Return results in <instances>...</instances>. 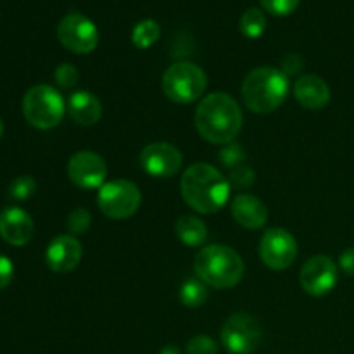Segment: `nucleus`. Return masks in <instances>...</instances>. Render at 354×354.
Listing matches in <instances>:
<instances>
[{"instance_id": "obj_1", "label": "nucleus", "mask_w": 354, "mask_h": 354, "mask_svg": "<svg viewBox=\"0 0 354 354\" xmlns=\"http://www.w3.org/2000/svg\"><path fill=\"white\" fill-rule=\"evenodd\" d=\"M242 109L237 100L225 92L204 97L196 109V128L204 140L216 145L235 142L242 128Z\"/></svg>"}, {"instance_id": "obj_2", "label": "nucleus", "mask_w": 354, "mask_h": 354, "mask_svg": "<svg viewBox=\"0 0 354 354\" xmlns=\"http://www.w3.org/2000/svg\"><path fill=\"white\" fill-rule=\"evenodd\" d=\"M183 201L201 214H213L220 211L230 199V182L214 166L196 162L183 171Z\"/></svg>"}, {"instance_id": "obj_3", "label": "nucleus", "mask_w": 354, "mask_h": 354, "mask_svg": "<svg viewBox=\"0 0 354 354\" xmlns=\"http://www.w3.org/2000/svg\"><path fill=\"white\" fill-rule=\"evenodd\" d=\"M242 100L251 113L270 114L279 109L289 92V82L282 69L272 66L256 68L242 83Z\"/></svg>"}, {"instance_id": "obj_4", "label": "nucleus", "mask_w": 354, "mask_h": 354, "mask_svg": "<svg viewBox=\"0 0 354 354\" xmlns=\"http://www.w3.org/2000/svg\"><path fill=\"white\" fill-rule=\"evenodd\" d=\"M194 270L199 280L213 289H232L244 277V261L241 254L228 245H207L196 254Z\"/></svg>"}, {"instance_id": "obj_5", "label": "nucleus", "mask_w": 354, "mask_h": 354, "mask_svg": "<svg viewBox=\"0 0 354 354\" xmlns=\"http://www.w3.org/2000/svg\"><path fill=\"white\" fill-rule=\"evenodd\" d=\"M66 102L61 93L50 85H35L24 93L23 114L31 127L52 130L62 121Z\"/></svg>"}, {"instance_id": "obj_6", "label": "nucleus", "mask_w": 354, "mask_h": 354, "mask_svg": "<svg viewBox=\"0 0 354 354\" xmlns=\"http://www.w3.org/2000/svg\"><path fill=\"white\" fill-rule=\"evenodd\" d=\"M207 88V75L194 62H175L162 75V92L178 104L196 102Z\"/></svg>"}, {"instance_id": "obj_7", "label": "nucleus", "mask_w": 354, "mask_h": 354, "mask_svg": "<svg viewBox=\"0 0 354 354\" xmlns=\"http://www.w3.org/2000/svg\"><path fill=\"white\" fill-rule=\"evenodd\" d=\"M142 203L140 189L130 180H113L99 189V209L111 220H127L133 216Z\"/></svg>"}, {"instance_id": "obj_8", "label": "nucleus", "mask_w": 354, "mask_h": 354, "mask_svg": "<svg viewBox=\"0 0 354 354\" xmlns=\"http://www.w3.org/2000/svg\"><path fill=\"white\" fill-rule=\"evenodd\" d=\"M57 38L73 54H90L99 45V30L85 14L69 12L59 21Z\"/></svg>"}, {"instance_id": "obj_9", "label": "nucleus", "mask_w": 354, "mask_h": 354, "mask_svg": "<svg viewBox=\"0 0 354 354\" xmlns=\"http://www.w3.org/2000/svg\"><path fill=\"white\" fill-rule=\"evenodd\" d=\"M261 341L258 320L248 313H234L221 328V344L230 354H251Z\"/></svg>"}, {"instance_id": "obj_10", "label": "nucleus", "mask_w": 354, "mask_h": 354, "mask_svg": "<svg viewBox=\"0 0 354 354\" xmlns=\"http://www.w3.org/2000/svg\"><path fill=\"white\" fill-rule=\"evenodd\" d=\"M259 258L270 270H287L297 258L296 239L286 228H270L259 242Z\"/></svg>"}, {"instance_id": "obj_11", "label": "nucleus", "mask_w": 354, "mask_h": 354, "mask_svg": "<svg viewBox=\"0 0 354 354\" xmlns=\"http://www.w3.org/2000/svg\"><path fill=\"white\" fill-rule=\"evenodd\" d=\"M339 270L334 259L328 256L318 254L308 259L299 273V283L303 290L310 296L322 297L332 292L337 283Z\"/></svg>"}, {"instance_id": "obj_12", "label": "nucleus", "mask_w": 354, "mask_h": 354, "mask_svg": "<svg viewBox=\"0 0 354 354\" xmlns=\"http://www.w3.org/2000/svg\"><path fill=\"white\" fill-rule=\"evenodd\" d=\"M68 176L80 189H100L106 183L107 165L95 152L80 151L69 159Z\"/></svg>"}, {"instance_id": "obj_13", "label": "nucleus", "mask_w": 354, "mask_h": 354, "mask_svg": "<svg viewBox=\"0 0 354 354\" xmlns=\"http://www.w3.org/2000/svg\"><path fill=\"white\" fill-rule=\"evenodd\" d=\"M183 158L175 145L168 142H154L145 145L140 154V166L154 178H171L180 171Z\"/></svg>"}, {"instance_id": "obj_14", "label": "nucleus", "mask_w": 354, "mask_h": 354, "mask_svg": "<svg viewBox=\"0 0 354 354\" xmlns=\"http://www.w3.org/2000/svg\"><path fill=\"white\" fill-rule=\"evenodd\" d=\"M83 256L82 244L73 235H59L48 244L45 261L55 273H68L80 265Z\"/></svg>"}, {"instance_id": "obj_15", "label": "nucleus", "mask_w": 354, "mask_h": 354, "mask_svg": "<svg viewBox=\"0 0 354 354\" xmlns=\"http://www.w3.org/2000/svg\"><path fill=\"white\" fill-rule=\"evenodd\" d=\"M35 232L33 220L21 207H6L0 213V237L10 245H26Z\"/></svg>"}, {"instance_id": "obj_16", "label": "nucleus", "mask_w": 354, "mask_h": 354, "mask_svg": "<svg viewBox=\"0 0 354 354\" xmlns=\"http://www.w3.org/2000/svg\"><path fill=\"white\" fill-rule=\"evenodd\" d=\"M294 97L308 111H320L330 102V86L317 75H304L294 85Z\"/></svg>"}, {"instance_id": "obj_17", "label": "nucleus", "mask_w": 354, "mask_h": 354, "mask_svg": "<svg viewBox=\"0 0 354 354\" xmlns=\"http://www.w3.org/2000/svg\"><path fill=\"white\" fill-rule=\"evenodd\" d=\"M230 207L234 220L249 230H258V228L265 227L266 220H268V209H266L265 203L252 194L235 196Z\"/></svg>"}, {"instance_id": "obj_18", "label": "nucleus", "mask_w": 354, "mask_h": 354, "mask_svg": "<svg viewBox=\"0 0 354 354\" xmlns=\"http://www.w3.org/2000/svg\"><path fill=\"white\" fill-rule=\"evenodd\" d=\"M68 113L75 123L82 127H93L102 116L100 100L86 90H78L68 99Z\"/></svg>"}, {"instance_id": "obj_19", "label": "nucleus", "mask_w": 354, "mask_h": 354, "mask_svg": "<svg viewBox=\"0 0 354 354\" xmlns=\"http://www.w3.org/2000/svg\"><path fill=\"white\" fill-rule=\"evenodd\" d=\"M176 237L189 248H201L207 239V227L201 218L187 214L176 221Z\"/></svg>"}, {"instance_id": "obj_20", "label": "nucleus", "mask_w": 354, "mask_h": 354, "mask_svg": "<svg viewBox=\"0 0 354 354\" xmlns=\"http://www.w3.org/2000/svg\"><path fill=\"white\" fill-rule=\"evenodd\" d=\"M161 37V26L154 19H142L131 31V44L137 48H149Z\"/></svg>"}, {"instance_id": "obj_21", "label": "nucleus", "mask_w": 354, "mask_h": 354, "mask_svg": "<svg viewBox=\"0 0 354 354\" xmlns=\"http://www.w3.org/2000/svg\"><path fill=\"white\" fill-rule=\"evenodd\" d=\"M266 30V16L259 7H251L241 17V31L244 37L259 38Z\"/></svg>"}, {"instance_id": "obj_22", "label": "nucleus", "mask_w": 354, "mask_h": 354, "mask_svg": "<svg viewBox=\"0 0 354 354\" xmlns=\"http://www.w3.org/2000/svg\"><path fill=\"white\" fill-rule=\"evenodd\" d=\"M207 299V286L203 280L190 279L180 289V301L187 308H199Z\"/></svg>"}, {"instance_id": "obj_23", "label": "nucleus", "mask_w": 354, "mask_h": 354, "mask_svg": "<svg viewBox=\"0 0 354 354\" xmlns=\"http://www.w3.org/2000/svg\"><path fill=\"white\" fill-rule=\"evenodd\" d=\"M37 190V182L33 176H17L12 183L9 185V197L12 201H26Z\"/></svg>"}, {"instance_id": "obj_24", "label": "nucleus", "mask_w": 354, "mask_h": 354, "mask_svg": "<svg viewBox=\"0 0 354 354\" xmlns=\"http://www.w3.org/2000/svg\"><path fill=\"white\" fill-rule=\"evenodd\" d=\"M90 221H92V216H90L88 209H85V207H76L75 211L69 213L66 225H68V230L71 232L73 237H76V235H83L88 230Z\"/></svg>"}, {"instance_id": "obj_25", "label": "nucleus", "mask_w": 354, "mask_h": 354, "mask_svg": "<svg viewBox=\"0 0 354 354\" xmlns=\"http://www.w3.org/2000/svg\"><path fill=\"white\" fill-rule=\"evenodd\" d=\"M54 78H55V83H57L61 88L69 90L78 83L80 75H78V69H76L75 66L69 64V62H62V64H59L57 68H55Z\"/></svg>"}, {"instance_id": "obj_26", "label": "nucleus", "mask_w": 354, "mask_h": 354, "mask_svg": "<svg viewBox=\"0 0 354 354\" xmlns=\"http://www.w3.org/2000/svg\"><path fill=\"white\" fill-rule=\"evenodd\" d=\"M261 7L273 16H289L297 9L301 0H259Z\"/></svg>"}, {"instance_id": "obj_27", "label": "nucleus", "mask_w": 354, "mask_h": 354, "mask_svg": "<svg viewBox=\"0 0 354 354\" xmlns=\"http://www.w3.org/2000/svg\"><path fill=\"white\" fill-rule=\"evenodd\" d=\"M218 344L209 335H196L187 342V354H216Z\"/></svg>"}, {"instance_id": "obj_28", "label": "nucleus", "mask_w": 354, "mask_h": 354, "mask_svg": "<svg viewBox=\"0 0 354 354\" xmlns=\"http://www.w3.org/2000/svg\"><path fill=\"white\" fill-rule=\"evenodd\" d=\"M220 159L225 166H228V168H237V166H241V162L245 159L244 149H242V145L232 142V144L225 145L223 151L220 152Z\"/></svg>"}, {"instance_id": "obj_29", "label": "nucleus", "mask_w": 354, "mask_h": 354, "mask_svg": "<svg viewBox=\"0 0 354 354\" xmlns=\"http://www.w3.org/2000/svg\"><path fill=\"white\" fill-rule=\"evenodd\" d=\"M230 183L237 189H248L254 183V171L249 166H237V168L232 169Z\"/></svg>"}, {"instance_id": "obj_30", "label": "nucleus", "mask_w": 354, "mask_h": 354, "mask_svg": "<svg viewBox=\"0 0 354 354\" xmlns=\"http://www.w3.org/2000/svg\"><path fill=\"white\" fill-rule=\"evenodd\" d=\"M303 57L297 54H287L286 57L282 59V73L283 75L289 78V76H294L297 75V73L301 71V68H303Z\"/></svg>"}, {"instance_id": "obj_31", "label": "nucleus", "mask_w": 354, "mask_h": 354, "mask_svg": "<svg viewBox=\"0 0 354 354\" xmlns=\"http://www.w3.org/2000/svg\"><path fill=\"white\" fill-rule=\"evenodd\" d=\"M14 277V265L7 256L0 254V290L6 289Z\"/></svg>"}, {"instance_id": "obj_32", "label": "nucleus", "mask_w": 354, "mask_h": 354, "mask_svg": "<svg viewBox=\"0 0 354 354\" xmlns=\"http://www.w3.org/2000/svg\"><path fill=\"white\" fill-rule=\"evenodd\" d=\"M339 266H341V270L346 275L354 277V248L346 249L342 252L341 258H339Z\"/></svg>"}, {"instance_id": "obj_33", "label": "nucleus", "mask_w": 354, "mask_h": 354, "mask_svg": "<svg viewBox=\"0 0 354 354\" xmlns=\"http://www.w3.org/2000/svg\"><path fill=\"white\" fill-rule=\"evenodd\" d=\"M159 354H182V353H180V349L175 348V346H168V348H162Z\"/></svg>"}, {"instance_id": "obj_34", "label": "nucleus", "mask_w": 354, "mask_h": 354, "mask_svg": "<svg viewBox=\"0 0 354 354\" xmlns=\"http://www.w3.org/2000/svg\"><path fill=\"white\" fill-rule=\"evenodd\" d=\"M2 135H3V123L2 120H0V138H2Z\"/></svg>"}]
</instances>
